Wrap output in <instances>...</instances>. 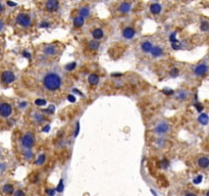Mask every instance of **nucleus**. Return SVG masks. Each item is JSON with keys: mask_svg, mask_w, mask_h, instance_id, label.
I'll return each mask as SVG.
<instances>
[{"mask_svg": "<svg viewBox=\"0 0 209 196\" xmlns=\"http://www.w3.org/2000/svg\"><path fill=\"white\" fill-rule=\"evenodd\" d=\"M2 10H3V5L1 4V3H0V12L2 11Z\"/></svg>", "mask_w": 209, "mask_h": 196, "instance_id": "8fccbe9b", "label": "nucleus"}, {"mask_svg": "<svg viewBox=\"0 0 209 196\" xmlns=\"http://www.w3.org/2000/svg\"><path fill=\"white\" fill-rule=\"evenodd\" d=\"M26 105H27V102H22V103H21V104H20L21 107H24V106H26Z\"/></svg>", "mask_w": 209, "mask_h": 196, "instance_id": "de8ad7c7", "label": "nucleus"}, {"mask_svg": "<svg viewBox=\"0 0 209 196\" xmlns=\"http://www.w3.org/2000/svg\"><path fill=\"white\" fill-rule=\"evenodd\" d=\"M60 85H61V79L56 74H48L44 78V86L48 90L50 91L57 90L60 87Z\"/></svg>", "mask_w": 209, "mask_h": 196, "instance_id": "f257e3e1", "label": "nucleus"}, {"mask_svg": "<svg viewBox=\"0 0 209 196\" xmlns=\"http://www.w3.org/2000/svg\"><path fill=\"white\" fill-rule=\"evenodd\" d=\"M171 47H173L175 50H179V49H181V46L179 45V43H171Z\"/></svg>", "mask_w": 209, "mask_h": 196, "instance_id": "72a5a7b5", "label": "nucleus"}, {"mask_svg": "<svg viewBox=\"0 0 209 196\" xmlns=\"http://www.w3.org/2000/svg\"><path fill=\"white\" fill-rule=\"evenodd\" d=\"M88 82L90 83V85H97L99 83V77L97 75H95V74H92L88 78Z\"/></svg>", "mask_w": 209, "mask_h": 196, "instance_id": "f8f14e48", "label": "nucleus"}, {"mask_svg": "<svg viewBox=\"0 0 209 196\" xmlns=\"http://www.w3.org/2000/svg\"><path fill=\"white\" fill-rule=\"evenodd\" d=\"M195 107H196V109L198 110V113H201L202 110H203V105H202L201 103H196V104H195Z\"/></svg>", "mask_w": 209, "mask_h": 196, "instance_id": "2f4dec72", "label": "nucleus"}, {"mask_svg": "<svg viewBox=\"0 0 209 196\" xmlns=\"http://www.w3.org/2000/svg\"><path fill=\"white\" fill-rule=\"evenodd\" d=\"M13 190H15V187L10 185V184H6L3 186V192L5 194H12L13 193Z\"/></svg>", "mask_w": 209, "mask_h": 196, "instance_id": "a211bd4d", "label": "nucleus"}, {"mask_svg": "<svg viewBox=\"0 0 209 196\" xmlns=\"http://www.w3.org/2000/svg\"><path fill=\"white\" fill-rule=\"evenodd\" d=\"M45 158H46V157H45V154L39 155V157H38L36 160V164H43L44 162H45Z\"/></svg>", "mask_w": 209, "mask_h": 196, "instance_id": "393cba45", "label": "nucleus"}, {"mask_svg": "<svg viewBox=\"0 0 209 196\" xmlns=\"http://www.w3.org/2000/svg\"><path fill=\"white\" fill-rule=\"evenodd\" d=\"M44 52H45L46 54H50V55H52V54H54L56 52L55 47H53V46L46 47V48H45V50H44Z\"/></svg>", "mask_w": 209, "mask_h": 196, "instance_id": "412c9836", "label": "nucleus"}, {"mask_svg": "<svg viewBox=\"0 0 209 196\" xmlns=\"http://www.w3.org/2000/svg\"><path fill=\"white\" fill-rule=\"evenodd\" d=\"M162 92L164 94H165V95H171V94H173V91L171 90V89H163L162 90Z\"/></svg>", "mask_w": 209, "mask_h": 196, "instance_id": "7c9ffc66", "label": "nucleus"}, {"mask_svg": "<svg viewBox=\"0 0 209 196\" xmlns=\"http://www.w3.org/2000/svg\"><path fill=\"white\" fill-rule=\"evenodd\" d=\"M178 75H179V70L177 69V68H175V69H173L170 71V76L173 77V78H175Z\"/></svg>", "mask_w": 209, "mask_h": 196, "instance_id": "cd10ccee", "label": "nucleus"}, {"mask_svg": "<svg viewBox=\"0 0 209 196\" xmlns=\"http://www.w3.org/2000/svg\"><path fill=\"white\" fill-rule=\"evenodd\" d=\"M15 75H13V73L9 71H5L4 73L2 74V76H1V80H2V82L5 84L12 83V82L15 81Z\"/></svg>", "mask_w": 209, "mask_h": 196, "instance_id": "39448f33", "label": "nucleus"}, {"mask_svg": "<svg viewBox=\"0 0 209 196\" xmlns=\"http://www.w3.org/2000/svg\"><path fill=\"white\" fill-rule=\"evenodd\" d=\"M118 9L122 13H128V12L131 10V4H130V3H126V2L122 3Z\"/></svg>", "mask_w": 209, "mask_h": 196, "instance_id": "9b49d317", "label": "nucleus"}, {"mask_svg": "<svg viewBox=\"0 0 209 196\" xmlns=\"http://www.w3.org/2000/svg\"><path fill=\"white\" fill-rule=\"evenodd\" d=\"M150 52L154 57H157V56H160L161 54H162V49L160 47H152Z\"/></svg>", "mask_w": 209, "mask_h": 196, "instance_id": "4468645a", "label": "nucleus"}, {"mask_svg": "<svg viewBox=\"0 0 209 196\" xmlns=\"http://www.w3.org/2000/svg\"><path fill=\"white\" fill-rule=\"evenodd\" d=\"M99 42L93 40V41H90V43H89V48L92 49V50H96V49L99 48Z\"/></svg>", "mask_w": 209, "mask_h": 196, "instance_id": "aec40b11", "label": "nucleus"}, {"mask_svg": "<svg viewBox=\"0 0 209 196\" xmlns=\"http://www.w3.org/2000/svg\"><path fill=\"white\" fill-rule=\"evenodd\" d=\"M12 113V108L8 103H1L0 104V115L2 118H8Z\"/></svg>", "mask_w": 209, "mask_h": 196, "instance_id": "f03ea898", "label": "nucleus"}, {"mask_svg": "<svg viewBox=\"0 0 209 196\" xmlns=\"http://www.w3.org/2000/svg\"><path fill=\"white\" fill-rule=\"evenodd\" d=\"M34 141H35L34 136L32 134H30V133L26 134L24 137L22 138V143L26 148H31V147L34 145Z\"/></svg>", "mask_w": 209, "mask_h": 196, "instance_id": "20e7f679", "label": "nucleus"}, {"mask_svg": "<svg viewBox=\"0 0 209 196\" xmlns=\"http://www.w3.org/2000/svg\"><path fill=\"white\" fill-rule=\"evenodd\" d=\"M206 72H207V66H205L204 64H199V66H197V68L195 69V74H196L197 76H204L205 74H206Z\"/></svg>", "mask_w": 209, "mask_h": 196, "instance_id": "1a4fd4ad", "label": "nucleus"}, {"mask_svg": "<svg viewBox=\"0 0 209 196\" xmlns=\"http://www.w3.org/2000/svg\"><path fill=\"white\" fill-rule=\"evenodd\" d=\"M63 190V181L62 180H60V182H59L58 186H57V188H56V191L58 192H61Z\"/></svg>", "mask_w": 209, "mask_h": 196, "instance_id": "c756f323", "label": "nucleus"}, {"mask_svg": "<svg viewBox=\"0 0 209 196\" xmlns=\"http://www.w3.org/2000/svg\"><path fill=\"white\" fill-rule=\"evenodd\" d=\"M89 13H90V11H89V8L88 7H83L80 10V15L83 17H87L89 15Z\"/></svg>", "mask_w": 209, "mask_h": 196, "instance_id": "4be33fe9", "label": "nucleus"}, {"mask_svg": "<svg viewBox=\"0 0 209 196\" xmlns=\"http://www.w3.org/2000/svg\"><path fill=\"white\" fill-rule=\"evenodd\" d=\"M135 30L133 29V28L131 27H128L126 28V29L124 30V32H122V35H124V37L126 38V39H132L133 37L135 36Z\"/></svg>", "mask_w": 209, "mask_h": 196, "instance_id": "6e6552de", "label": "nucleus"}, {"mask_svg": "<svg viewBox=\"0 0 209 196\" xmlns=\"http://www.w3.org/2000/svg\"><path fill=\"white\" fill-rule=\"evenodd\" d=\"M198 121H199V122L202 124V125H204V126L207 125V122H208V115H207L206 113H201V115H199V118H198Z\"/></svg>", "mask_w": 209, "mask_h": 196, "instance_id": "f3484780", "label": "nucleus"}, {"mask_svg": "<svg viewBox=\"0 0 209 196\" xmlns=\"http://www.w3.org/2000/svg\"><path fill=\"white\" fill-rule=\"evenodd\" d=\"M200 29H201V31H203V32H207V31H208V30H209V24H208V22H203V23H201Z\"/></svg>", "mask_w": 209, "mask_h": 196, "instance_id": "5701e85b", "label": "nucleus"}, {"mask_svg": "<svg viewBox=\"0 0 209 196\" xmlns=\"http://www.w3.org/2000/svg\"><path fill=\"white\" fill-rule=\"evenodd\" d=\"M8 5H10V6H15V5H17V3H15V2H10V1H8Z\"/></svg>", "mask_w": 209, "mask_h": 196, "instance_id": "49530a36", "label": "nucleus"}, {"mask_svg": "<svg viewBox=\"0 0 209 196\" xmlns=\"http://www.w3.org/2000/svg\"><path fill=\"white\" fill-rule=\"evenodd\" d=\"M112 76H113V77H118V76H122V74L115 73V74H112Z\"/></svg>", "mask_w": 209, "mask_h": 196, "instance_id": "09e8293b", "label": "nucleus"}, {"mask_svg": "<svg viewBox=\"0 0 209 196\" xmlns=\"http://www.w3.org/2000/svg\"><path fill=\"white\" fill-rule=\"evenodd\" d=\"M150 10L154 15H158L161 11V5L158 4V3H154V4H152L150 6Z\"/></svg>", "mask_w": 209, "mask_h": 196, "instance_id": "ddd939ff", "label": "nucleus"}, {"mask_svg": "<svg viewBox=\"0 0 209 196\" xmlns=\"http://www.w3.org/2000/svg\"><path fill=\"white\" fill-rule=\"evenodd\" d=\"M35 104L38 106H44L46 104V100H45V99H42V98H38V99L35 101Z\"/></svg>", "mask_w": 209, "mask_h": 196, "instance_id": "b1692460", "label": "nucleus"}, {"mask_svg": "<svg viewBox=\"0 0 209 196\" xmlns=\"http://www.w3.org/2000/svg\"><path fill=\"white\" fill-rule=\"evenodd\" d=\"M79 130H80V125H77V130H75V136H78V133H79Z\"/></svg>", "mask_w": 209, "mask_h": 196, "instance_id": "a18cd8bd", "label": "nucleus"}, {"mask_svg": "<svg viewBox=\"0 0 209 196\" xmlns=\"http://www.w3.org/2000/svg\"><path fill=\"white\" fill-rule=\"evenodd\" d=\"M49 130H50V126H49V125H47L46 127L43 128V132H48Z\"/></svg>", "mask_w": 209, "mask_h": 196, "instance_id": "37998d69", "label": "nucleus"}, {"mask_svg": "<svg viewBox=\"0 0 209 196\" xmlns=\"http://www.w3.org/2000/svg\"><path fill=\"white\" fill-rule=\"evenodd\" d=\"M186 93L185 92H183V91H181L180 94H179V97H180V99H186Z\"/></svg>", "mask_w": 209, "mask_h": 196, "instance_id": "f704fd0d", "label": "nucleus"}, {"mask_svg": "<svg viewBox=\"0 0 209 196\" xmlns=\"http://www.w3.org/2000/svg\"><path fill=\"white\" fill-rule=\"evenodd\" d=\"M169 40H170V42H171V43H179V40L175 38V33H173V34L170 35Z\"/></svg>", "mask_w": 209, "mask_h": 196, "instance_id": "c85d7f7f", "label": "nucleus"}, {"mask_svg": "<svg viewBox=\"0 0 209 196\" xmlns=\"http://www.w3.org/2000/svg\"><path fill=\"white\" fill-rule=\"evenodd\" d=\"M92 35H93V37H94V39L99 40V39H101V38L103 37L104 33H103V31L101 29H96V30H94V31H93Z\"/></svg>", "mask_w": 209, "mask_h": 196, "instance_id": "2eb2a0df", "label": "nucleus"}, {"mask_svg": "<svg viewBox=\"0 0 209 196\" xmlns=\"http://www.w3.org/2000/svg\"><path fill=\"white\" fill-rule=\"evenodd\" d=\"M84 22H85V21H84V17L80 15V17H77L75 20H73V24H75V28H81L84 24Z\"/></svg>", "mask_w": 209, "mask_h": 196, "instance_id": "dca6fc26", "label": "nucleus"}, {"mask_svg": "<svg viewBox=\"0 0 209 196\" xmlns=\"http://www.w3.org/2000/svg\"><path fill=\"white\" fill-rule=\"evenodd\" d=\"M67 99H68V101H71V102H75V97L73 95H68Z\"/></svg>", "mask_w": 209, "mask_h": 196, "instance_id": "c9c22d12", "label": "nucleus"}, {"mask_svg": "<svg viewBox=\"0 0 209 196\" xmlns=\"http://www.w3.org/2000/svg\"><path fill=\"white\" fill-rule=\"evenodd\" d=\"M161 164H162V167L163 168H166V167H167V164H168V162L166 160V159H163Z\"/></svg>", "mask_w": 209, "mask_h": 196, "instance_id": "a19ab883", "label": "nucleus"}, {"mask_svg": "<svg viewBox=\"0 0 209 196\" xmlns=\"http://www.w3.org/2000/svg\"><path fill=\"white\" fill-rule=\"evenodd\" d=\"M36 120L38 121V122H41V121L43 120V117H42V115H40V113H37V115H36Z\"/></svg>", "mask_w": 209, "mask_h": 196, "instance_id": "e433bc0d", "label": "nucleus"}, {"mask_svg": "<svg viewBox=\"0 0 209 196\" xmlns=\"http://www.w3.org/2000/svg\"><path fill=\"white\" fill-rule=\"evenodd\" d=\"M152 44H151L150 42H144L143 44H142V50L144 52H150L151 48H152Z\"/></svg>", "mask_w": 209, "mask_h": 196, "instance_id": "6ab92c4d", "label": "nucleus"}, {"mask_svg": "<svg viewBox=\"0 0 209 196\" xmlns=\"http://www.w3.org/2000/svg\"><path fill=\"white\" fill-rule=\"evenodd\" d=\"M40 27H41V28H48L49 27V24H48V23L43 22L41 24H40Z\"/></svg>", "mask_w": 209, "mask_h": 196, "instance_id": "ea45409f", "label": "nucleus"}, {"mask_svg": "<svg viewBox=\"0 0 209 196\" xmlns=\"http://www.w3.org/2000/svg\"><path fill=\"white\" fill-rule=\"evenodd\" d=\"M26 155H27V159H29V158H32V157H33V153H32L31 151H28V152H26Z\"/></svg>", "mask_w": 209, "mask_h": 196, "instance_id": "4c0bfd02", "label": "nucleus"}, {"mask_svg": "<svg viewBox=\"0 0 209 196\" xmlns=\"http://www.w3.org/2000/svg\"><path fill=\"white\" fill-rule=\"evenodd\" d=\"M54 110H55V107H54V105H50L49 106L48 109H46V113H53Z\"/></svg>", "mask_w": 209, "mask_h": 196, "instance_id": "473e14b6", "label": "nucleus"}, {"mask_svg": "<svg viewBox=\"0 0 209 196\" xmlns=\"http://www.w3.org/2000/svg\"><path fill=\"white\" fill-rule=\"evenodd\" d=\"M22 55H24L26 58H30V57H31V54H30L29 52H27V51H24V52H22Z\"/></svg>", "mask_w": 209, "mask_h": 196, "instance_id": "58836bf2", "label": "nucleus"}, {"mask_svg": "<svg viewBox=\"0 0 209 196\" xmlns=\"http://www.w3.org/2000/svg\"><path fill=\"white\" fill-rule=\"evenodd\" d=\"M198 166H199L200 168H202V169H206V168H208V166H209V159L205 156L201 157V158H199V160H198Z\"/></svg>", "mask_w": 209, "mask_h": 196, "instance_id": "9d476101", "label": "nucleus"}, {"mask_svg": "<svg viewBox=\"0 0 209 196\" xmlns=\"http://www.w3.org/2000/svg\"><path fill=\"white\" fill-rule=\"evenodd\" d=\"M13 195H24V192H22V191H17V192H15V193H13Z\"/></svg>", "mask_w": 209, "mask_h": 196, "instance_id": "79ce46f5", "label": "nucleus"}, {"mask_svg": "<svg viewBox=\"0 0 209 196\" xmlns=\"http://www.w3.org/2000/svg\"><path fill=\"white\" fill-rule=\"evenodd\" d=\"M59 3L57 0H47L46 2V9L50 12H54L58 9Z\"/></svg>", "mask_w": 209, "mask_h": 196, "instance_id": "423d86ee", "label": "nucleus"}, {"mask_svg": "<svg viewBox=\"0 0 209 196\" xmlns=\"http://www.w3.org/2000/svg\"><path fill=\"white\" fill-rule=\"evenodd\" d=\"M55 192H56V190H48V191H47V193H48L49 195H54V194H55Z\"/></svg>", "mask_w": 209, "mask_h": 196, "instance_id": "c03bdc74", "label": "nucleus"}, {"mask_svg": "<svg viewBox=\"0 0 209 196\" xmlns=\"http://www.w3.org/2000/svg\"><path fill=\"white\" fill-rule=\"evenodd\" d=\"M169 129V126L166 124V122H160L157 127L155 128V132L158 133V134H164L166 133Z\"/></svg>", "mask_w": 209, "mask_h": 196, "instance_id": "0eeeda50", "label": "nucleus"}, {"mask_svg": "<svg viewBox=\"0 0 209 196\" xmlns=\"http://www.w3.org/2000/svg\"><path fill=\"white\" fill-rule=\"evenodd\" d=\"M202 180H203V176H202V175H199V176H197L194 180H193V183H194V184H200L202 182Z\"/></svg>", "mask_w": 209, "mask_h": 196, "instance_id": "bb28decb", "label": "nucleus"}, {"mask_svg": "<svg viewBox=\"0 0 209 196\" xmlns=\"http://www.w3.org/2000/svg\"><path fill=\"white\" fill-rule=\"evenodd\" d=\"M75 66H77V64L75 62H71V64H68L65 66V70L66 71H73V70L75 69Z\"/></svg>", "mask_w": 209, "mask_h": 196, "instance_id": "a878e982", "label": "nucleus"}, {"mask_svg": "<svg viewBox=\"0 0 209 196\" xmlns=\"http://www.w3.org/2000/svg\"><path fill=\"white\" fill-rule=\"evenodd\" d=\"M17 23L19 24H21L22 27L27 28L31 24V19L28 15H24V13H22L19 17H17Z\"/></svg>", "mask_w": 209, "mask_h": 196, "instance_id": "7ed1b4c3", "label": "nucleus"}]
</instances>
